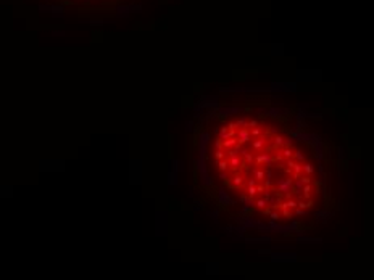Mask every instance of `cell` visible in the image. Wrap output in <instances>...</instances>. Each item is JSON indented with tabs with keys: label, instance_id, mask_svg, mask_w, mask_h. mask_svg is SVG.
Returning a JSON list of instances; mask_svg holds the SVG:
<instances>
[{
	"label": "cell",
	"instance_id": "8992f818",
	"mask_svg": "<svg viewBox=\"0 0 374 280\" xmlns=\"http://www.w3.org/2000/svg\"><path fill=\"white\" fill-rule=\"evenodd\" d=\"M266 145V138L265 137H260V138H255L253 140V143H252V147H253V151H258V150H261Z\"/></svg>",
	"mask_w": 374,
	"mask_h": 280
},
{
	"label": "cell",
	"instance_id": "4fadbf2b",
	"mask_svg": "<svg viewBox=\"0 0 374 280\" xmlns=\"http://www.w3.org/2000/svg\"><path fill=\"white\" fill-rule=\"evenodd\" d=\"M214 150H224V148H223V140H221V138H216V142H214Z\"/></svg>",
	"mask_w": 374,
	"mask_h": 280
},
{
	"label": "cell",
	"instance_id": "30bf717a",
	"mask_svg": "<svg viewBox=\"0 0 374 280\" xmlns=\"http://www.w3.org/2000/svg\"><path fill=\"white\" fill-rule=\"evenodd\" d=\"M226 158V151L224 150H214V160L219 161V160H224Z\"/></svg>",
	"mask_w": 374,
	"mask_h": 280
},
{
	"label": "cell",
	"instance_id": "5bb4252c",
	"mask_svg": "<svg viewBox=\"0 0 374 280\" xmlns=\"http://www.w3.org/2000/svg\"><path fill=\"white\" fill-rule=\"evenodd\" d=\"M236 124H237V127H249V123H247L245 119H239V121H236Z\"/></svg>",
	"mask_w": 374,
	"mask_h": 280
},
{
	"label": "cell",
	"instance_id": "9c48e42d",
	"mask_svg": "<svg viewBox=\"0 0 374 280\" xmlns=\"http://www.w3.org/2000/svg\"><path fill=\"white\" fill-rule=\"evenodd\" d=\"M280 151H282V156H284V160H289V158H293V150H292V148H280Z\"/></svg>",
	"mask_w": 374,
	"mask_h": 280
},
{
	"label": "cell",
	"instance_id": "9a60e30c",
	"mask_svg": "<svg viewBox=\"0 0 374 280\" xmlns=\"http://www.w3.org/2000/svg\"><path fill=\"white\" fill-rule=\"evenodd\" d=\"M227 129H229V130H236V129H237V124H236V123H229V124H227Z\"/></svg>",
	"mask_w": 374,
	"mask_h": 280
},
{
	"label": "cell",
	"instance_id": "2e32d148",
	"mask_svg": "<svg viewBox=\"0 0 374 280\" xmlns=\"http://www.w3.org/2000/svg\"><path fill=\"white\" fill-rule=\"evenodd\" d=\"M256 126H258V121H255V119H253V121H250V123H249V127H252V129H253V127H256Z\"/></svg>",
	"mask_w": 374,
	"mask_h": 280
},
{
	"label": "cell",
	"instance_id": "7c38bea8",
	"mask_svg": "<svg viewBox=\"0 0 374 280\" xmlns=\"http://www.w3.org/2000/svg\"><path fill=\"white\" fill-rule=\"evenodd\" d=\"M293 160L295 161H305V156H303V153L302 151H293Z\"/></svg>",
	"mask_w": 374,
	"mask_h": 280
},
{
	"label": "cell",
	"instance_id": "277c9868",
	"mask_svg": "<svg viewBox=\"0 0 374 280\" xmlns=\"http://www.w3.org/2000/svg\"><path fill=\"white\" fill-rule=\"evenodd\" d=\"M240 164H242V160L239 156H232V158H229V167L234 171V172H237L239 171V167H240Z\"/></svg>",
	"mask_w": 374,
	"mask_h": 280
},
{
	"label": "cell",
	"instance_id": "3957f363",
	"mask_svg": "<svg viewBox=\"0 0 374 280\" xmlns=\"http://www.w3.org/2000/svg\"><path fill=\"white\" fill-rule=\"evenodd\" d=\"M252 177H253V179L258 182V184H261V182L265 180V169L263 167H253V169H252Z\"/></svg>",
	"mask_w": 374,
	"mask_h": 280
},
{
	"label": "cell",
	"instance_id": "52a82bcc",
	"mask_svg": "<svg viewBox=\"0 0 374 280\" xmlns=\"http://www.w3.org/2000/svg\"><path fill=\"white\" fill-rule=\"evenodd\" d=\"M216 166H218V169H219V172H226V171H229V160H219L218 163H216Z\"/></svg>",
	"mask_w": 374,
	"mask_h": 280
},
{
	"label": "cell",
	"instance_id": "ba28073f",
	"mask_svg": "<svg viewBox=\"0 0 374 280\" xmlns=\"http://www.w3.org/2000/svg\"><path fill=\"white\" fill-rule=\"evenodd\" d=\"M303 166V172L302 174H306V176H311L313 172H315V167H313L310 163H305V164H302Z\"/></svg>",
	"mask_w": 374,
	"mask_h": 280
},
{
	"label": "cell",
	"instance_id": "8fae6325",
	"mask_svg": "<svg viewBox=\"0 0 374 280\" xmlns=\"http://www.w3.org/2000/svg\"><path fill=\"white\" fill-rule=\"evenodd\" d=\"M250 137L260 138V137H261V129H260V127H253V129L250 130Z\"/></svg>",
	"mask_w": 374,
	"mask_h": 280
},
{
	"label": "cell",
	"instance_id": "5b68a950",
	"mask_svg": "<svg viewBox=\"0 0 374 280\" xmlns=\"http://www.w3.org/2000/svg\"><path fill=\"white\" fill-rule=\"evenodd\" d=\"M239 142H237V137H232V138H227V140H223V148L224 150H231V148L237 147Z\"/></svg>",
	"mask_w": 374,
	"mask_h": 280
},
{
	"label": "cell",
	"instance_id": "7a4b0ae2",
	"mask_svg": "<svg viewBox=\"0 0 374 280\" xmlns=\"http://www.w3.org/2000/svg\"><path fill=\"white\" fill-rule=\"evenodd\" d=\"M237 142H239V145H245L247 142H250V132H249V129H245V127H242L239 132H237Z\"/></svg>",
	"mask_w": 374,
	"mask_h": 280
},
{
	"label": "cell",
	"instance_id": "6da1fadb",
	"mask_svg": "<svg viewBox=\"0 0 374 280\" xmlns=\"http://www.w3.org/2000/svg\"><path fill=\"white\" fill-rule=\"evenodd\" d=\"M274 161V158L269 155V153H260V155H256L255 156V164H266V166H263V167H269V164Z\"/></svg>",
	"mask_w": 374,
	"mask_h": 280
}]
</instances>
